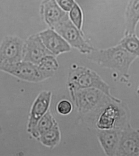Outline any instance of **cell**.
Here are the masks:
<instances>
[{"mask_svg": "<svg viewBox=\"0 0 139 156\" xmlns=\"http://www.w3.org/2000/svg\"><path fill=\"white\" fill-rule=\"evenodd\" d=\"M87 58L101 67L115 70L128 79L130 66L139 56L128 52L118 44L105 49H94Z\"/></svg>", "mask_w": 139, "mask_h": 156, "instance_id": "obj_1", "label": "cell"}, {"mask_svg": "<svg viewBox=\"0 0 139 156\" xmlns=\"http://www.w3.org/2000/svg\"><path fill=\"white\" fill-rule=\"evenodd\" d=\"M67 85L69 91L87 88L99 89L116 103L122 102L120 99L112 95L110 87L97 73L84 66H77L71 69L68 77Z\"/></svg>", "mask_w": 139, "mask_h": 156, "instance_id": "obj_2", "label": "cell"}, {"mask_svg": "<svg viewBox=\"0 0 139 156\" xmlns=\"http://www.w3.org/2000/svg\"><path fill=\"white\" fill-rule=\"evenodd\" d=\"M69 91L77 110L83 114L100 111L109 104L115 102L102 91L95 88Z\"/></svg>", "mask_w": 139, "mask_h": 156, "instance_id": "obj_3", "label": "cell"}, {"mask_svg": "<svg viewBox=\"0 0 139 156\" xmlns=\"http://www.w3.org/2000/svg\"><path fill=\"white\" fill-rule=\"evenodd\" d=\"M0 70L19 79L31 83H39L52 77L54 71H49L29 62L0 64Z\"/></svg>", "mask_w": 139, "mask_h": 156, "instance_id": "obj_4", "label": "cell"}, {"mask_svg": "<svg viewBox=\"0 0 139 156\" xmlns=\"http://www.w3.org/2000/svg\"><path fill=\"white\" fill-rule=\"evenodd\" d=\"M63 37L71 47L82 54H88L94 48L84 39L82 32L72 22L68 14L53 29Z\"/></svg>", "mask_w": 139, "mask_h": 156, "instance_id": "obj_5", "label": "cell"}, {"mask_svg": "<svg viewBox=\"0 0 139 156\" xmlns=\"http://www.w3.org/2000/svg\"><path fill=\"white\" fill-rule=\"evenodd\" d=\"M139 156V132L127 123L122 129L116 156Z\"/></svg>", "mask_w": 139, "mask_h": 156, "instance_id": "obj_6", "label": "cell"}, {"mask_svg": "<svg viewBox=\"0 0 139 156\" xmlns=\"http://www.w3.org/2000/svg\"><path fill=\"white\" fill-rule=\"evenodd\" d=\"M25 44L15 37H6L0 47V64L15 63L23 61Z\"/></svg>", "mask_w": 139, "mask_h": 156, "instance_id": "obj_7", "label": "cell"}, {"mask_svg": "<svg viewBox=\"0 0 139 156\" xmlns=\"http://www.w3.org/2000/svg\"><path fill=\"white\" fill-rule=\"evenodd\" d=\"M52 93L48 90L41 92L34 101L30 108L27 126L30 133L35 127L38 121L49 109Z\"/></svg>", "mask_w": 139, "mask_h": 156, "instance_id": "obj_8", "label": "cell"}, {"mask_svg": "<svg viewBox=\"0 0 139 156\" xmlns=\"http://www.w3.org/2000/svg\"><path fill=\"white\" fill-rule=\"evenodd\" d=\"M116 102L109 104L100 111L97 119L96 126L99 130H107L114 128H123L119 124H123L122 121L121 110Z\"/></svg>", "mask_w": 139, "mask_h": 156, "instance_id": "obj_9", "label": "cell"}, {"mask_svg": "<svg viewBox=\"0 0 139 156\" xmlns=\"http://www.w3.org/2000/svg\"><path fill=\"white\" fill-rule=\"evenodd\" d=\"M49 55L53 54L46 48L40 37L34 35L30 37L25 44L23 61L38 65L44 57Z\"/></svg>", "mask_w": 139, "mask_h": 156, "instance_id": "obj_10", "label": "cell"}, {"mask_svg": "<svg viewBox=\"0 0 139 156\" xmlns=\"http://www.w3.org/2000/svg\"><path fill=\"white\" fill-rule=\"evenodd\" d=\"M40 37L47 49L56 56L71 50V47L56 31L48 29L41 32Z\"/></svg>", "mask_w": 139, "mask_h": 156, "instance_id": "obj_11", "label": "cell"}, {"mask_svg": "<svg viewBox=\"0 0 139 156\" xmlns=\"http://www.w3.org/2000/svg\"><path fill=\"white\" fill-rule=\"evenodd\" d=\"M123 128L98 130L97 136L104 153L107 156H116Z\"/></svg>", "mask_w": 139, "mask_h": 156, "instance_id": "obj_12", "label": "cell"}, {"mask_svg": "<svg viewBox=\"0 0 139 156\" xmlns=\"http://www.w3.org/2000/svg\"><path fill=\"white\" fill-rule=\"evenodd\" d=\"M43 12L46 22L53 30L68 14L59 7L55 0H46Z\"/></svg>", "mask_w": 139, "mask_h": 156, "instance_id": "obj_13", "label": "cell"}, {"mask_svg": "<svg viewBox=\"0 0 139 156\" xmlns=\"http://www.w3.org/2000/svg\"><path fill=\"white\" fill-rule=\"evenodd\" d=\"M139 13L138 0H134L129 5L126 14L125 35L135 34L139 23Z\"/></svg>", "mask_w": 139, "mask_h": 156, "instance_id": "obj_14", "label": "cell"}, {"mask_svg": "<svg viewBox=\"0 0 139 156\" xmlns=\"http://www.w3.org/2000/svg\"><path fill=\"white\" fill-rule=\"evenodd\" d=\"M37 140L50 149L59 146L61 141V133L58 123L50 130L41 135Z\"/></svg>", "mask_w": 139, "mask_h": 156, "instance_id": "obj_15", "label": "cell"}, {"mask_svg": "<svg viewBox=\"0 0 139 156\" xmlns=\"http://www.w3.org/2000/svg\"><path fill=\"white\" fill-rule=\"evenodd\" d=\"M57 123V122L49 109L38 121L35 127L29 133L37 140L42 134L51 129Z\"/></svg>", "mask_w": 139, "mask_h": 156, "instance_id": "obj_16", "label": "cell"}, {"mask_svg": "<svg viewBox=\"0 0 139 156\" xmlns=\"http://www.w3.org/2000/svg\"><path fill=\"white\" fill-rule=\"evenodd\" d=\"M119 44L129 52L139 56V38L135 34L125 35Z\"/></svg>", "mask_w": 139, "mask_h": 156, "instance_id": "obj_17", "label": "cell"}, {"mask_svg": "<svg viewBox=\"0 0 139 156\" xmlns=\"http://www.w3.org/2000/svg\"><path fill=\"white\" fill-rule=\"evenodd\" d=\"M69 17L75 26L81 32L83 23V14L80 8L77 4H75L74 6L70 11Z\"/></svg>", "mask_w": 139, "mask_h": 156, "instance_id": "obj_18", "label": "cell"}, {"mask_svg": "<svg viewBox=\"0 0 139 156\" xmlns=\"http://www.w3.org/2000/svg\"><path fill=\"white\" fill-rule=\"evenodd\" d=\"M38 66L48 71L55 72L59 69V64L55 56L49 55L44 57L41 60Z\"/></svg>", "mask_w": 139, "mask_h": 156, "instance_id": "obj_19", "label": "cell"}, {"mask_svg": "<svg viewBox=\"0 0 139 156\" xmlns=\"http://www.w3.org/2000/svg\"><path fill=\"white\" fill-rule=\"evenodd\" d=\"M56 109L57 111L60 114L66 115L72 112L73 110V105L69 100H62L58 103Z\"/></svg>", "mask_w": 139, "mask_h": 156, "instance_id": "obj_20", "label": "cell"}, {"mask_svg": "<svg viewBox=\"0 0 139 156\" xmlns=\"http://www.w3.org/2000/svg\"><path fill=\"white\" fill-rule=\"evenodd\" d=\"M60 8L64 11L69 12L74 6L75 3L73 0H56Z\"/></svg>", "mask_w": 139, "mask_h": 156, "instance_id": "obj_21", "label": "cell"}]
</instances>
